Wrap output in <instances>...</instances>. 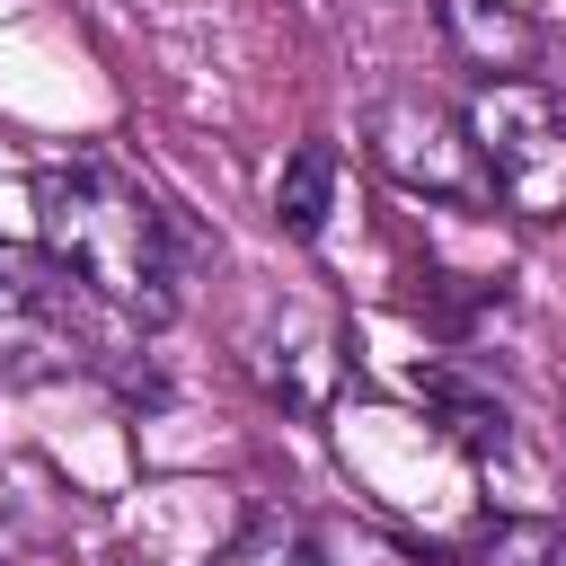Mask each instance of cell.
<instances>
[{"mask_svg": "<svg viewBox=\"0 0 566 566\" xmlns=\"http://www.w3.org/2000/svg\"><path fill=\"white\" fill-rule=\"evenodd\" d=\"M88 301L97 292L53 248H0V380H62L106 363Z\"/></svg>", "mask_w": 566, "mask_h": 566, "instance_id": "obj_3", "label": "cell"}, {"mask_svg": "<svg viewBox=\"0 0 566 566\" xmlns=\"http://www.w3.org/2000/svg\"><path fill=\"white\" fill-rule=\"evenodd\" d=\"M460 115L478 133L495 203L522 221H566V88L513 71V80H478Z\"/></svg>", "mask_w": 566, "mask_h": 566, "instance_id": "obj_2", "label": "cell"}, {"mask_svg": "<svg viewBox=\"0 0 566 566\" xmlns=\"http://www.w3.org/2000/svg\"><path fill=\"white\" fill-rule=\"evenodd\" d=\"M35 221L44 248L124 318L168 327L186 301V230L177 212L115 159H71L35 186Z\"/></svg>", "mask_w": 566, "mask_h": 566, "instance_id": "obj_1", "label": "cell"}, {"mask_svg": "<svg viewBox=\"0 0 566 566\" xmlns=\"http://www.w3.org/2000/svg\"><path fill=\"white\" fill-rule=\"evenodd\" d=\"M424 389V416L469 451V460H495L504 442H513V416H504V398H486V389H469V380H451V371H424L416 380Z\"/></svg>", "mask_w": 566, "mask_h": 566, "instance_id": "obj_7", "label": "cell"}, {"mask_svg": "<svg viewBox=\"0 0 566 566\" xmlns=\"http://www.w3.org/2000/svg\"><path fill=\"white\" fill-rule=\"evenodd\" d=\"M433 27L478 80H513L539 62V18L513 0H433Z\"/></svg>", "mask_w": 566, "mask_h": 566, "instance_id": "obj_5", "label": "cell"}, {"mask_svg": "<svg viewBox=\"0 0 566 566\" xmlns=\"http://www.w3.org/2000/svg\"><path fill=\"white\" fill-rule=\"evenodd\" d=\"M363 142H371V159H380L407 195H433V203H495L469 115L442 106V97H424V88H389V97L371 106Z\"/></svg>", "mask_w": 566, "mask_h": 566, "instance_id": "obj_4", "label": "cell"}, {"mask_svg": "<svg viewBox=\"0 0 566 566\" xmlns=\"http://www.w3.org/2000/svg\"><path fill=\"white\" fill-rule=\"evenodd\" d=\"M327 212H336V142H301L274 177V230L310 248L327 230Z\"/></svg>", "mask_w": 566, "mask_h": 566, "instance_id": "obj_6", "label": "cell"}, {"mask_svg": "<svg viewBox=\"0 0 566 566\" xmlns=\"http://www.w3.org/2000/svg\"><path fill=\"white\" fill-rule=\"evenodd\" d=\"M460 557L469 566H566V522H486Z\"/></svg>", "mask_w": 566, "mask_h": 566, "instance_id": "obj_8", "label": "cell"}]
</instances>
